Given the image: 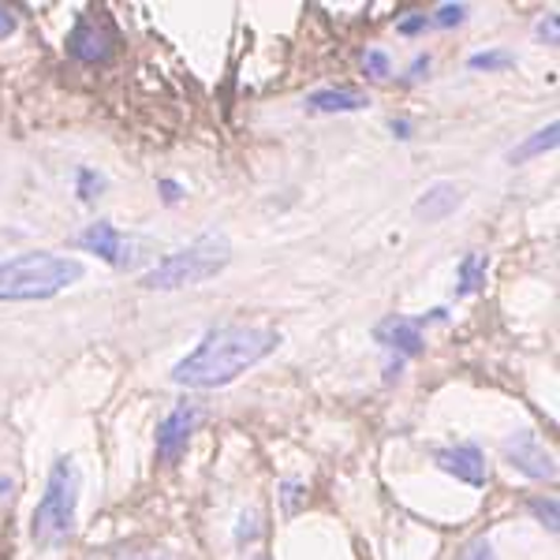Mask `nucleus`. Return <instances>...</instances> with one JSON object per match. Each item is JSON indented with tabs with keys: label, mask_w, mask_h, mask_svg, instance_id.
<instances>
[{
	"label": "nucleus",
	"mask_w": 560,
	"mask_h": 560,
	"mask_svg": "<svg viewBox=\"0 0 560 560\" xmlns=\"http://www.w3.org/2000/svg\"><path fill=\"white\" fill-rule=\"evenodd\" d=\"M280 345V332L269 325H221L198 340L195 351L173 366V382L187 388H221L240 374L269 359Z\"/></svg>",
	"instance_id": "nucleus-1"
},
{
	"label": "nucleus",
	"mask_w": 560,
	"mask_h": 560,
	"mask_svg": "<svg viewBox=\"0 0 560 560\" xmlns=\"http://www.w3.org/2000/svg\"><path fill=\"white\" fill-rule=\"evenodd\" d=\"M86 266L79 258L31 250V255L0 261V303H42L60 295L75 280H83Z\"/></svg>",
	"instance_id": "nucleus-2"
},
{
	"label": "nucleus",
	"mask_w": 560,
	"mask_h": 560,
	"mask_svg": "<svg viewBox=\"0 0 560 560\" xmlns=\"http://www.w3.org/2000/svg\"><path fill=\"white\" fill-rule=\"evenodd\" d=\"M232 261V243L224 232H206L187 247L173 250L168 258H161L150 273H142L139 284L150 292H176V288H195L202 280L224 273V266Z\"/></svg>",
	"instance_id": "nucleus-3"
},
{
	"label": "nucleus",
	"mask_w": 560,
	"mask_h": 560,
	"mask_svg": "<svg viewBox=\"0 0 560 560\" xmlns=\"http://www.w3.org/2000/svg\"><path fill=\"white\" fill-rule=\"evenodd\" d=\"M75 509H79V467L68 456H60L49 471L38 509H34V523H31L34 546L38 549L60 546L71 535V527H75Z\"/></svg>",
	"instance_id": "nucleus-4"
},
{
	"label": "nucleus",
	"mask_w": 560,
	"mask_h": 560,
	"mask_svg": "<svg viewBox=\"0 0 560 560\" xmlns=\"http://www.w3.org/2000/svg\"><path fill=\"white\" fill-rule=\"evenodd\" d=\"M459 202H464L459 184H453V179H433L427 191L419 195V202H415V217L427 224H438V221H445Z\"/></svg>",
	"instance_id": "nucleus-5"
},
{
	"label": "nucleus",
	"mask_w": 560,
	"mask_h": 560,
	"mask_svg": "<svg viewBox=\"0 0 560 560\" xmlns=\"http://www.w3.org/2000/svg\"><path fill=\"white\" fill-rule=\"evenodd\" d=\"M195 427H198V411L195 408H176L158 430V456L168 459V464L179 459V453L187 448V441H191Z\"/></svg>",
	"instance_id": "nucleus-6"
},
{
	"label": "nucleus",
	"mask_w": 560,
	"mask_h": 560,
	"mask_svg": "<svg viewBox=\"0 0 560 560\" xmlns=\"http://www.w3.org/2000/svg\"><path fill=\"white\" fill-rule=\"evenodd\" d=\"M79 247H86L90 255H97L102 261H108V266H116V269L128 266V255H124V250H128V240H124L108 221L90 224L83 236H79Z\"/></svg>",
	"instance_id": "nucleus-7"
},
{
	"label": "nucleus",
	"mask_w": 560,
	"mask_h": 560,
	"mask_svg": "<svg viewBox=\"0 0 560 560\" xmlns=\"http://www.w3.org/2000/svg\"><path fill=\"white\" fill-rule=\"evenodd\" d=\"M438 467L445 475H456L467 486H486V459L475 445H456L438 453Z\"/></svg>",
	"instance_id": "nucleus-8"
},
{
	"label": "nucleus",
	"mask_w": 560,
	"mask_h": 560,
	"mask_svg": "<svg viewBox=\"0 0 560 560\" xmlns=\"http://www.w3.org/2000/svg\"><path fill=\"white\" fill-rule=\"evenodd\" d=\"M68 49H71V57L83 60V65H105L108 52H113V38H108V34L97 23L83 20V23L75 26V31H71Z\"/></svg>",
	"instance_id": "nucleus-9"
},
{
	"label": "nucleus",
	"mask_w": 560,
	"mask_h": 560,
	"mask_svg": "<svg viewBox=\"0 0 560 560\" xmlns=\"http://www.w3.org/2000/svg\"><path fill=\"white\" fill-rule=\"evenodd\" d=\"M509 459L520 467V471H527L530 478H553L557 475L553 456H549L546 448L530 438V433H520L516 441H509Z\"/></svg>",
	"instance_id": "nucleus-10"
},
{
	"label": "nucleus",
	"mask_w": 560,
	"mask_h": 560,
	"mask_svg": "<svg viewBox=\"0 0 560 560\" xmlns=\"http://www.w3.org/2000/svg\"><path fill=\"white\" fill-rule=\"evenodd\" d=\"M377 345L400 351V355H419L422 351V329L419 322H408V318H388L377 325Z\"/></svg>",
	"instance_id": "nucleus-11"
},
{
	"label": "nucleus",
	"mask_w": 560,
	"mask_h": 560,
	"mask_svg": "<svg viewBox=\"0 0 560 560\" xmlns=\"http://www.w3.org/2000/svg\"><path fill=\"white\" fill-rule=\"evenodd\" d=\"M370 97L363 90H351V86H329V90H314L311 97H306V108H314V113H359V108H366Z\"/></svg>",
	"instance_id": "nucleus-12"
},
{
	"label": "nucleus",
	"mask_w": 560,
	"mask_h": 560,
	"mask_svg": "<svg viewBox=\"0 0 560 560\" xmlns=\"http://www.w3.org/2000/svg\"><path fill=\"white\" fill-rule=\"evenodd\" d=\"M557 131H560V128H557V120H553V124H546V128L530 135V139L523 142V147L512 150V153H509V161H512V165H523V161H530V158H538V153L553 150V147H557Z\"/></svg>",
	"instance_id": "nucleus-13"
},
{
	"label": "nucleus",
	"mask_w": 560,
	"mask_h": 560,
	"mask_svg": "<svg viewBox=\"0 0 560 560\" xmlns=\"http://www.w3.org/2000/svg\"><path fill=\"white\" fill-rule=\"evenodd\" d=\"M486 284V258L482 255H467L459 261V288L456 295H475Z\"/></svg>",
	"instance_id": "nucleus-14"
},
{
	"label": "nucleus",
	"mask_w": 560,
	"mask_h": 560,
	"mask_svg": "<svg viewBox=\"0 0 560 560\" xmlns=\"http://www.w3.org/2000/svg\"><path fill=\"white\" fill-rule=\"evenodd\" d=\"M512 65H516L512 52H475V57L467 60V68H475V71H501V68H512Z\"/></svg>",
	"instance_id": "nucleus-15"
},
{
	"label": "nucleus",
	"mask_w": 560,
	"mask_h": 560,
	"mask_svg": "<svg viewBox=\"0 0 560 560\" xmlns=\"http://www.w3.org/2000/svg\"><path fill=\"white\" fill-rule=\"evenodd\" d=\"M105 187V179L97 176V173H90V168H83V173H79V198H94V191H102Z\"/></svg>",
	"instance_id": "nucleus-16"
},
{
	"label": "nucleus",
	"mask_w": 560,
	"mask_h": 560,
	"mask_svg": "<svg viewBox=\"0 0 560 560\" xmlns=\"http://www.w3.org/2000/svg\"><path fill=\"white\" fill-rule=\"evenodd\" d=\"M464 15H467V8L464 4H441L438 8V26H456V23H464Z\"/></svg>",
	"instance_id": "nucleus-17"
},
{
	"label": "nucleus",
	"mask_w": 560,
	"mask_h": 560,
	"mask_svg": "<svg viewBox=\"0 0 560 560\" xmlns=\"http://www.w3.org/2000/svg\"><path fill=\"white\" fill-rule=\"evenodd\" d=\"M530 512H535L549 530H557V501H530Z\"/></svg>",
	"instance_id": "nucleus-18"
},
{
	"label": "nucleus",
	"mask_w": 560,
	"mask_h": 560,
	"mask_svg": "<svg viewBox=\"0 0 560 560\" xmlns=\"http://www.w3.org/2000/svg\"><path fill=\"white\" fill-rule=\"evenodd\" d=\"M366 75H374V79H385L388 75V57L382 49H370L366 52Z\"/></svg>",
	"instance_id": "nucleus-19"
},
{
	"label": "nucleus",
	"mask_w": 560,
	"mask_h": 560,
	"mask_svg": "<svg viewBox=\"0 0 560 560\" xmlns=\"http://www.w3.org/2000/svg\"><path fill=\"white\" fill-rule=\"evenodd\" d=\"M538 38H546L549 45H557V12H549L546 20L538 23Z\"/></svg>",
	"instance_id": "nucleus-20"
},
{
	"label": "nucleus",
	"mask_w": 560,
	"mask_h": 560,
	"mask_svg": "<svg viewBox=\"0 0 560 560\" xmlns=\"http://www.w3.org/2000/svg\"><path fill=\"white\" fill-rule=\"evenodd\" d=\"M427 23H430L427 15H419V12H415L411 20H404V23H400V34H419V31H422V26H427Z\"/></svg>",
	"instance_id": "nucleus-21"
},
{
	"label": "nucleus",
	"mask_w": 560,
	"mask_h": 560,
	"mask_svg": "<svg viewBox=\"0 0 560 560\" xmlns=\"http://www.w3.org/2000/svg\"><path fill=\"white\" fill-rule=\"evenodd\" d=\"M12 31H15V12L12 8H0V38H8Z\"/></svg>",
	"instance_id": "nucleus-22"
},
{
	"label": "nucleus",
	"mask_w": 560,
	"mask_h": 560,
	"mask_svg": "<svg viewBox=\"0 0 560 560\" xmlns=\"http://www.w3.org/2000/svg\"><path fill=\"white\" fill-rule=\"evenodd\" d=\"M161 191H165V202L168 206L179 202V184H173V179H161Z\"/></svg>",
	"instance_id": "nucleus-23"
},
{
	"label": "nucleus",
	"mask_w": 560,
	"mask_h": 560,
	"mask_svg": "<svg viewBox=\"0 0 560 560\" xmlns=\"http://www.w3.org/2000/svg\"><path fill=\"white\" fill-rule=\"evenodd\" d=\"M464 560H493V549H490V546H486V541H482V546H475L471 553H467Z\"/></svg>",
	"instance_id": "nucleus-24"
},
{
	"label": "nucleus",
	"mask_w": 560,
	"mask_h": 560,
	"mask_svg": "<svg viewBox=\"0 0 560 560\" xmlns=\"http://www.w3.org/2000/svg\"><path fill=\"white\" fill-rule=\"evenodd\" d=\"M393 131H396V139H411V124L408 120H393Z\"/></svg>",
	"instance_id": "nucleus-25"
}]
</instances>
